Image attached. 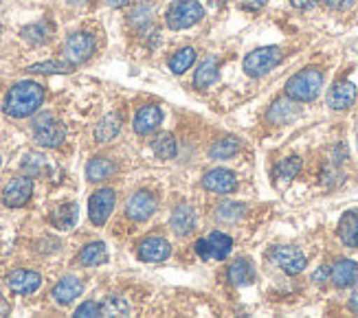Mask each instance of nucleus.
<instances>
[{
  "label": "nucleus",
  "mask_w": 358,
  "mask_h": 318,
  "mask_svg": "<svg viewBox=\"0 0 358 318\" xmlns=\"http://www.w3.org/2000/svg\"><path fill=\"white\" fill-rule=\"evenodd\" d=\"M356 101V86L352 82H336L328 92V106L332 110H348Z\"/></svg>",
  "instance_id": "obj_17"
},
{
  "label": "nucleus",
  "mask_w": 358,
  "mask_h": 318,
  "mask_svg": "<svg viewBox=\"0 0 358 318\" xmlns=\"http://www.w3.org/2000/svg\"><path fill=\"white\" fill-rule=\"evenodd\" d=\"M321 88H323V75L317 68H303L286 82V94L297 103L315 101Z\"/></svg>",
  "instance_id": "obj_2"
},
{
  "label": "nucleus",
  "mask_w": 358,
  "mask_h": 318,
  "mask_svg": "<svg viewBox=\"0 0 358 318\" xmlns=\"http://www.w3.org/2000/svg\"><path fill=\"white\" fill-rule=\"evenodd\" d=\"M71 3H88V0H71Z\"/></svg>",
  "instance_id": "obj_45"
},
{
  "label": "nucleus",
  "mask_w": 358,
  "mask_h": 318,
  "mask_svg": "<svg viewBox=\"0 0 358 318\" xmlns=\"http://www.w3.org/2000/svg\"><path fill=\"white\" fill-rule=\"evenodd\" d=\"M130 3H132V0H106V5L108 7H115V9H121V7H126Z\"/></svg>",
  "instance_id": "obj_44"
},
{
  "label": "nucleus",
  "mask_w": 358,
  "mask_h": 318,
  "mask_svg": "<svg viewBox=\"0 0 358 318\" xmlns=\"http://www.w3.org/2000/svg\"><path fill=\"white\" fill-rule=\"evenodd\" d=\"M117 202V194L113 189H99L88 200V217L95 226H103L110 217Z\"/></svg>",
  "instance_id": "obj_7"
},
{
  "label": "nucleus",
  "mask_w": 358,
  "mask_h": 318,
  "mask_svg": "<svg viewBox=\"0 0 358 318\" xmlns=\"http://www.w3.org/2000/svg\"><path fill=\"white\" fill-rule=\"evenodd\" d=\"M299 117V106H294V99H277L271 110L266 113V119L271 123H277V125H284V123H290L292 119Z\"/></svg>",
  "instance_id": "obj_20"
},
{
  "label": "nucleus",
  "mask_w": 358,
  "mask_h": 318,
  "mask_svg": "<svg viewBox=\"0 0 358 318\" xmlns=\"http://www.w3.org/2000/svg\"><path fill=\"white\" fill-rule=\"evenodd\" d=\"M299 171H301V158L299 156H288L275 167V180H277V185L286 187L288 182H292L294 178H297Z\"/></svg>",
  "instance_id": "obj_27"
},
{
  "label": "nucleus",
  "mask_w": 358,
  "mask_h": 318,
  "mask_svg": "<svg viewBox=\"0 0 358 318\" xmlns=\"http://www.w3.org/2000/svg\"><path fill=\"white\" fill-rule=\"evenodd\" d=\"M77 217H80V209H77L75 202L59 204L57 209L51 213V224L59 231H69L77 224Z\"/></svg>",
  "instance_id": "obj_22"
},
{
  "label": "nucleus",
  "mask_w": 358,
  "mask_h": 318,
  "mask_svg": "<svg viewBox=\"0 0 358 318\" xmlns=\"http://www.w3.org/2000/svg\"><path fill=\"white\" fill-rule=\"evenodd\" d=\"M77 261L80 266H101L108 261V250L103 246V242H90L82 248V252L77 254Z\"/></svg>",
  "instance_id": "obj_26"
},
{
  "label": "nucleus",
  "mask_w": 358,
  "mask_h": 318,
  "mask_svg": "<svg viewBox=\"0 0 358 318\" xmlns=\"http://www.w3.org/2000/svg\"><path fill=\"white\" fill-rule=\"evenodd\" d=\"M157 206H159V200L157 196L152 194V191H136L132 194L126 202V215L134 222H145L150 219L154 213H157Z\"/></svg>",
  "instance_id": "obj_9"
},
{
  "label": "nucleus",
  "mask_w": 358,
  "mask_h": 318,
  "mask_svg": "<svg viewBox=\"0 0 358 318\" xmlns=\"http://www.w3.org/2000/svg\"><path fill=\"white\" fill-rule=\"evenodd\" d=\"M161 123H163V113H161V108H159V106H143V108L136 113L132 127H134V132H136L138 136H148V134H152V132H157Z\"/></svg>",
  "instance_id": "obj_13"
},
{
  "label": "nucleus",
  "mask_w": 358,
  "mask_h": 318,
  "mask_svg": "<svg viewBox=\"0 0 358 318\" xmlns=\"http://www.w3.org/2000/svg\"><path fill=\"white\" fill-rule=\"evenodd\" d=\"M115 171H117V163L108 156H95L86 165V176L90 182H103L108 178H113Z\"/></svg>",
  "instance_id": "obj_19"
},
{
  "label": "nucleus",
  "mask_w": 358,
  "mask_h": 318,
  "mask_svg": "<svg viewBox=\"0 0 358 318\" xmlns=\"http://www.w3.org/2000/svg\"><path fill=\"white\" fill-rule=\"evenodd\" d=\"M217 75H220V66H217V59L215 57H207L205 62H200V66L194 75V86L196 88H209Z\"/></svg>",
  "instance_id": "obj_25"
},
{
  "label": "nucleus",
  "mask_w": 358,
  "mask_h": 318,
  "mask_svg": "<svg viewBox=\"0 0 358 318\" xmlns=\"http://www.w3.org/2000/svg\"><path fill=\"white\" fill-rule=\"evenodd\" d=\"M238 152H240V140L233 136H227V138H220L213 143L209 156L213 161H229V158H233Z\"/></svg>",
  "instance_id": "obj_30"
},
{
  "label": "nucleus",
  "mask_w": 358,
  "mask_h": 318,
  "mask_svg": "<svg viewBox=\"0 0 358 318\" xmlns=\"http://www.w3.org/2000/svg\"><path fill=\"white\" fill-rule=\"evenodd\" d=\"M202 187H205L207 191H211V194H233V191L238 189V178L236 173L229 171V169H211L205 173V178H202Z\"/></svg>",
  "instance_id": "obj_11"
},
{
  "label": "nucleus",
  "mask_w": 358,
  "mask_h": 318,
  "mask_svg": "<svg viewBox=\"0 0 358 318\" xmlns=\"http://www.w3.org/2000/svg\"><path fill=\"white\" fill-rule=\"evenodd\" d=\"M22 169L27 176H44L46 169H49V163H46V158L40 156V154H27L24 161H22Z\"/></svg>",
  "instance_id": "obj_35"
},
{
  "label": "nucleus",
  "mask_w": 358,
  "mask_h": 318,
  "mask_svg": "<svg viewBox=\"0 0 358 318\" xmlns=\"http://www.w3.org/2000/svg\"><path fill=\"white\" fill-rule=\"evenodd\" d=\"M51 36H53V24L46 22V20L29 24L22 29V38L31 44H46L51 40Z\"/></svg>",
  "instance_id": "obj_28"
},
{
  "label": "nucleus",
  "mask_w": 358,
  "mask_h": 318,
  "mask_svg": "<svg viewBox=\"0 0 358 318\" xmlns=\"http://www.w3.org/2000/svg\"><path fill=\"white\" fill-rule=\"evenodd\" d=\"M282 57L284 53L279 46H259L244 57V73L248 77H264L282 62Z\"/></svg>",
  "instance_id": "obj_5"
},
{
  "label": "nucleus",
  "mask_w": 358,
  "mask_h": 318,
  "mask_svg": "<svg viewBox=\"0 0 358 318\" xmlns=\"http://www.w3.org/2000/svg\"><path fill=\"white\" fill-rule=\"evenodd\" d=\"M338 237L348 248L358 246V209L348 211L338 222Z\"/></svg>",
  "instance_id": "obj_21"
},
{
  "label": "nucleus",
  "mask_w": 358,
  "mask_h": 318,
  "mask_svg": "<svg viewBox=\"0 0 358 318\" xmlns=\"http://www.w3.org/2000/svg\"><path fill=\"white\" fill-rule=\"evenodd\" d=\"M205 18V7L198 0H176L165 11V24L172 31H182Z\"/></svg>",
  "instance_id": "obj_3"
},
{
  "label": "nucleus",
  "mask_w": 358,
  "mask_h": 318,
  "mask_svg": "<svg viewBox=\"0 0 358 318\" xmlns=\"http://www.w3.org/2000/svg\"><path fill=\"white\" fill-rule=\"evenodd\" d=\"M7 285L15 294H34L42 285V277L34 270H13L7 277Z\"/></svg>",
  "instance_id": "obj_14"
},
{
  "label": "nucleus",
  "mask_w": 358,
  "mask_h": 318,
  "mask_svg": "<svg viewBox=\"0 0 358 318\" xmlns=\"http://www.w3.org/2000/svg\"><path fill=\"white\" fill-rule=\"evenodd\" d=\"M330 281L341 290L350 288V285H356L358 283V263L352 259H338L330 268Z\"/></svg>",
  "instance_id": "obj_16"
},
{
  "label": "nucleus",
  "mask_w": 358,
  "mask_h": 318,
  "mask_svg": "<svg viewBox=\"0 0 358 318\" xmlns=\"http://www.w3.org/2000/svg\"><path fill=\"white\" fill-rule=\"evenodd\" d=\"M317 3H319V0H290V5H292V7H297V9H301V11L313 9Z\"/></svg>",
  "instance_id": "obj_42"
},
{
  "label": "nucleus",
  "mask_w": 358,
  "mask_h": 318,
  "mask_svg": "<svg viewBox=\"0 0 358 318\" xmlns=\"http://www.w3.org/2000/svg\"><path fill=\"white\" fill-rule=\"evenodd\" d=\"M196 252H198V257L200 259H211V252H209V244H207V240H198L196 242Z\"/></svg>",
  "instance_id": "obj_41"
},
{
  "label": "nucleus",
  "mask_w": 358,
  "mask_h": 318,
  "mask_svg": "<svg viewBox=\"0 0 358 318\" xmlns=\"http://www.w3.org/2000/svg\"><path fill=\"white\" fill-rule=\"evenodd\" d=\"M0 165H3V158H0Z\"/></svg>",
  "instance_id": "obj_47"
},
{
  "label": "nucleus",
  "mask_w": 358,
  "mask_h": 318,
  "mask_svg": "<svg viewBox=\"0 0 358 318\" xmlns=\"http://www.w3.org/2000/svg\"><path fill=\"white\" fill-rule=\"evenodd\" d=\"M152 13H154V9L143 5V7L134 9V13L130 15V22H132L134 27H143V24H150V20H152Z\"/></svg>",
  "instance_id": "obj_38"
},
{
  "label": "nucleus",
  "mask_w": 358,
  "mask_h": 318,
  "mask_svg": "<svg viewBox=\"0 0 358 318\" xmlns=\"http://www.w3.org/2000/svg\"><path fill=\"white\" fill-rule=\"evenodd\" d=\"M75 66L66 59H53V62H42V64H34V66H29L27 71L29 73H40V75H53V73H73Z\"/></svg>",
  "instance_id": "obj_34"
},
{
  "label": "nucleus",
  "mask_w": 358,
  "mask_h": 318,
  "mask_svg": "<svg viewBox=\"0 0 358 318\" xmlns=\"http://www.w3.org/2000/svg\"><path fill=\"white\" fill-rule=\"evenodd\" d=\"M44 101V88L38 82H20L15 84L3 101V113L11 119H27L38 113Z\"/></svg>",
  "instance_id": "obj_1"
},
{
  "label": "nucleus",
  "mask_w": 358,
  "mask_h": 318,
  "mask_svg": "<svg viewBox=\"0 0 358 318\" xmlns=\"http://www.w3.org/2000/svg\"><path fill=\"white\" fill-rule=\"evenodd\" d=\"M169 224H172V231L178 237L189 235L196 226V211L189 204H178L172 211V217H169Z\"/></svg>",
  "instance_id": "obj_18"
},
{
  "label": "nucleus",
  "mask_w": 358,
  "mask_h": 318,
  "mask_svg": "<svg viewBox=\"0 0 358 318\" xmlns=\"http://www.w3.org/2000/svg\"><path fill=\"white\" fill-rule=\"evenodd\" d=\"M95 49H97V42L90 34H73V36H69L62 53H64V59L71 64V66H80V64H84L86 59L92 57Z\"/></svg>",
  "instance_id": "obj_6"
},
{
  "label": "nucleus",
  "mask_w": 358,
  "mask_h": 318,
  "mask_svg": "<svg viewBox=\"0 0 358 318\" xmlns=\"http://www.w3.org/2000/svg\"><path fill=\"white\" fill-rule=\"evenodd\" d=\"M75 316L80 318H88V316H103V310H101V303H95V301H86L80 308L75 310Z\"/></svg>",
  "instance_id": "obj_37"
},
{
  "label": "nucleus",
  "mask_w": 358,
  "mask_h": 318,
  "mask_svg": "<svg viewBox=\"0 0 358 318\" xmlns=\"http://www.w3.org/2000/svg\"><path fill=\"white\" fill-rule=\"evenodd\" d=\"M31 196H34V180L29 176H15L3 189V202L11 206V209L24 206L31 200Z\"/></svg>",
  "instance_id": "obj_10"
},
{
  "label": "nucleus",
  "mask_w": 358,
  "mask_h": 318,
  "mask_svg": "<svg viewBox=\"0 0 358 318\" xmlns=\"http://www.w3.org/2000/svg\"><path fill=\"white\" fill-rule=\"evenodd\" d=\"M194 62H196V51L192 46H187V49H180L169 57V71L174 75H182L185 71H189L194 66Z\"/></svg>",
  "instance_id": "obj_32"
},
{
  "label": "nucleus",
  "mask_w": 358,
  "mask_h": 318,
  "mask_svg": "<svg viewBox=\"0 0 358 318\" xmlns=\"http://www.w3.org/2000/svg\"><path fill=\"white\" fill-rule=\"evenodd\" d=\"M152 150H154V154H157V158H161V161H169V158H174L176 152H178L176 138L169 132L159 134L157 138L152 140Z\"/></svg>",
  "instance_id": "obj_31"
},
{
  "label": "nucleus",
  "mask_w": 358,
  "mask_h": 318,
  "mask_svg": "<svg viewBox=\"0 0 358 318\" xmlns=\"http://www.w3.org/2000/svg\"><path fill=\"white\" fill-rule=\"evenodd\" d=\"M266 3H268V0H242V9H246V11H259V9L266 7Z\"/></svg>",
  "instance_id": "obj_40"
},
{
  "label": "nucleus",
  "mask_w": 358,
  "mask_h": 318,
  "mask_svg": "<svg viewBox=\"0 0 358 318\" xmlns=\"http://www.w3.org/2000/svg\"><path fill=\"white\" fill-rule=\"evenodd\" d=\"M207 244H209L211 259H220V261L229 257V252L233 248V240H231V237L224 235V233H217V231L207 237Z\"/></svg>",
  "instance_id": "obj_29"
},
{
  "label": "nucleus",
  "mask_w": 358,
  "mask_h": 318,
  "mask_svg": "<svg viewBox=\"0 0 358 318\" xmlns=\"http://www.w3.org/2000/svg\"><path fill=\"white\" fill-rule=\"evenodd\" d=\"M350 310L358 314V283H356V288H354V292L350 296Z\"/></svg>",
  "instance_id": "obj_43"
},
{
  "label": "nucleus",
  "mask_w": 358,
  "mask_h": 318,
  "mask_svg": "<svg viewBox=\"0 0 358 318\" xmlns=\"http://www.w3.org/2000/svg\"><path fill=\"white\" fill-rule=\"evenodd\" d=\"M268 259L277 268H282L286 275H299L308 263L306 254L297 246H275L268 252Z\"/></svg>",
  "instance_id": "obj_8"
},
{
  "label": "nucleus",
  "mask_w": 358,
  "mask_h": 318,
  "mask_svg": "<svg viewBox=\"0 0 358 318\" xmlns=\"http://www.w3.org/2000/svg\"><path fill=\"white\" fill-rule=\"evenodd\" d=\"M227 277L233 285H248L255 281V268L248 259H236L229 266Z\"/></svg>",
  "instance_id": "obj_23"
},
{
  "label": "nucleus",
  "mask_w": 358,
  "mask_h": 318,
  "mask_svg": "<svg viewBox=\"0 0 358 318\" xmlns=\"http://www.w3.org/2000/svg\"><path fill=\"white\" fill-rule=\"evenodd\" d=\"M84 292V283L77 277H64L55 283V288L51 292L53 301L57 305H71L73 301Z\"/></svg>",
  "instance_id": "obj_15"
},
{
  "label": "nucleus",
  "mask_w": 358,
  "mask_h": 318,
  "mask_svg": "<svg viewBox=\"0 0 358 318\" xmlns=\"http://www.w3.org/2000/svg\"><path fill=\"white\" fill-rule=\"evenodd\" d=\"M244 215V204L240 202H222L215 209V217L217 222H224V224H236Z\"/></svg>",
  "instance_id": "obj_33"
},
{
  "label": "nucleus",
  "mask_w": 358,
  "mask_h": 318,
  "mask_svg": "<svg viewBox=\"0 0 358 318\" xmlns=\"http://www.w3.org/2000/svg\"><path fill=\"white\" fill-rule=\"evenodd\" d=\"M101 310H103V316H123V314H128V303L121 296H110L101 303Z\"/></svg>",
  "instance_id": "obj_36"
},
{
  "label": "nucleus",
  "mask_w": 358,
  "mask_h": 318,
  "mask_svg": "<svg viewBox=\"0 0 358 318\" xmlns=\"http://www.w3.org/2000/svg\"><path fill=\"white\" fill-rule=\"evenodd\" d=\"M34 138L40 147L55 150L66 138V127L59 119H55L51 113H42L34 119Z\"/></svg>",
  "instance_id": "obj_4"
},
{
  "label": "nucleus",
  "mask_w": 358,
  "mask_h": 318,
  "mask_svg": "<svg viewBox=\"0 0 358 318\" xmlns=\"http://www.w3.org/2000/svg\"><path fill=\"white\" fill-rule=\"evenodd\" d=\"M213 3H215V5H222V3H224V0H213Z\"/></svg>",
  "instance_id": "obj_46"
},
{
  "label": "nucleus",
  "mask_w": 358,
  "mask_h": 318,
  "mask_svg": "<svg viewBox=\"0 0 358 318\" xmlns=\"http://www.w3.org/2000/svg\"><path fill=\"white\" fill-rule=\"evenodd\" d=\"M172 254V248H169V242L163 240V237H145V240L138 244V259L145 263H161L165 259H169Z\"/></svg>",
  "instance_id": "obj_12"
},
{
  "label": "nucleus",
  "mask_w": 358,
  "mask_h": 318,
  "mask_svg": "<svg viewBox=\"0 0 358 318\" xmlns=\"http://www.w3.org/2000/svg\"><path fill=\"white\" fill-rule=\"evenodd\" d=\"M321 3L332 11H345L356 5V0H321Z\"/></svg>",
  "instance_id": "obj_39"
},
{
  "label": "nucleus",
  "mask_w": 358,
  "mask_h": 318,
  "mask_svg": "<svg viewBox=\"0 0 358 318\" xmlns=\"http://www.w3.org/2000/svg\"><path fill=\"white\" fill-rule=\"evenodd\" d=\"M119 132H121V117L117 113H110L95 125V140L97 143H110Z\"/></svg>",
  "instance_id": "obj_24"
}]
</instances>
